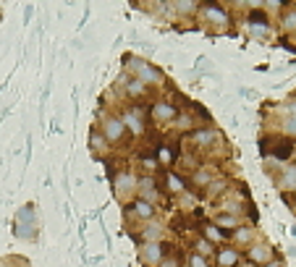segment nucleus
I'll return each instance as SVG.
<instances>
[{
    "label": "nucleus",
    "instance_id": "1",
    "mask_svg": "<svg viewBox=\"0 0 296 267\" xmlns=\"http://www.w3.org/2000/svg\"><path fill=\"white\" fill-rule=\"evenodd\" d=\"M126 63H128V71H134L136 73V79L142 81V84H163V73L157 71L155 66H150L147 60H142V58H126Z\"/></svg>",
    "mask_w": 296,
    "mask_h": 267
},
{
    "label": "nucleus",
    "instance_id": "2",
    "mask_svg": "<svg viewBox=\"0 0 296 267\" xmlns=\"http://www.w3.org/2000/svg\"><path fill=\"white\" fill-rule=\"evenodd\" d=\"M105 136V142L108 144H118L126 136V126H123V121L121 118H116V115H108V118H103V131H100Z\"/></svg>",
    "mask_w": 296,
    "mask_h": 267
},
{
    "label": "nucleus",
    "instance_id": "3",
    "mask_svg": "<svg viewBox=\"0 0 296 267\" xmlns=\"http://www.w3.org/2000/svg\"><path fill=\"white\" fill-rule=\"evenodd\" d=\"M139 260H142L144 267H157L165 260V252H163L160 244H144L139 249Z\"/></svg>",
    "mask_w": 296,
    "mask_h": 267
},
{
    "label": "nucleus",
    "instance_id": "4",
    "mask_svg": "<svg viewBox=\"0 0 296 267\" xmlns=\"http://www.w3.org/2000/svg\"><path fill=\"white\" fill-rule=\"evenodd\" d=\"M121 121H123V126H126V131H131V134H136V136L144 134V121H142L139 110H126Z\"/></svg>",
    "mask_w": 296,
    "mask_h": 267
},
{
    "label": "nucleus",
    "instance_id": "5",
    "mask_svg": "<svg viewBox=\"0 0 296 267\" xmlns=\"http://www.w3.org/2000/svg\"><path fill=\"white\" fill-rule=\"evenodd\" d=\"M249 262H254V265L273 262V249L267 244H254L252 249H249Z\"/></svg>",
    "mask_w": 296,
    "mask_h": 267
},
{
    "label": "nucleus",
    "instance_id": "6",
    "mask_svg": "<svg viewBox=\"0 0 296 267\" xmlns=\"http://www.w3.org/2000/svg\"><path fill=\"white\" fill-rule=\"evenodd\" d=\"M152 118L155 121H171L173 123V118H176V105H171V103H165V100H160V103H155L152 105Z\"/></svg>",
    "mask_w": 296,
    "mask_h": 267
},
{
    "label": "nucleus",
    "instance_id": "7",
    "mask_svg": "<svg viewBox=\"0 0 296 267\" xmlns=\"http://www.w3.org/2000/svg\"><path fill=\"white\" fill-rule=\"evenodd\" d=\"M128 189H131V191L136 189V178L131 176V173H123V176H118V181H116V194L123 199Z\"/></svg>",
    "mask_w": 296,
    "mask_h": 267
},
{
    "label": "nucleus",
    "instance_id": "8",
    "mask_svg": "<svg viewBox=\"0 0 296 267\" xmlns=\"http://www.w3.org/2000/svg\"><path fill=\"white\" fill-rule=\"evenodd\" d=\"M142 238H144V244H160V238H163V225H160V223H147Z\"/></svg>",
    "mask_w": 296,
    "mask_h": 267
},
{
    "label": "nucleus",
    "instance_id": "9",
    "mask_svg": "<svg viewBox=\"0 0 296 267\" xmlns=\"http://www.w3.org/2000/svg\"><path fill=\"white\" fill-rule=\"evenodd\" d=\"M136 189H139V194H142V202H152L157 199V191H155V181H150V178H142L139 183H136Z\"/></svg>",
    "mask_w": 296,
    "mask_h": 267
},
{
    "label": "nucleus",
    "instance_id": "10",
    "mask_svg": "<svg viewBox=\"0 0 296 267\" xmlns=\"http://www.w3.org/2000/svg\"><path fill=\"white\" fill-rule=\"evenodd\" d=\"M218 265H220V267H236V265H238V252L231 249V246L220 249V252H218Z\"/></svg>",
    "mask_w": 296,
    "mask_h": 267
},
{
    "label": "nucleus",
    "instance_id": "11",
    "mask_svg": "<svg viewBox=\"0 0 296 267\" xmlns=\"http://www.w3.org/2000/svg\"><path fill=\"white\" fill-rule=\"evenodd\" d=\"M215 139H220V134L215 131V128H202V131L194 134V144H197V147H207Z\"/></svg>",
    "mask_w": 296,
    "mask_h": 267
},
{
    "label": "nucleus",
    "instance_id": "12",
    "mask_svg": "<svg viewBox=\"0 0 296 267\" xmlns=\"http://www.w3.org/2000/svg\"><path fill=\"white\" fill-rule=\"evenodd\" d=\"M16 223H18V225H37V213H34V207L26 205V207L18 210V213H16Z\"/></svg>",
    "mask_w": 296,
    "mask_h": 267
},
{
    "label": "nucleus",
    "instance_id": "13",
    "mask_svg": "<svg viewBox=\"0 0 296 267\" xmlns=\"http://www.w3.org/2000/svg\"><path fill=\"white\" fill-rule=\"evenodd\" d=\"M205 13L210 16V21H215V24H226L228 21V16H226V11H223V8H220V5H205Z\"/></svg>",
    "mask_w": 296,
    "mask_h": 267
},
{
    "label": "nucleus",
    "instance_id": "14",
    "mask_svg": "<svg viewBox=\"0 0 296 267\" xmlns=\"http://www.w3.org/2000/svg\"><path fill=\"white\" fill-rule=\"evenodd\" d=\"M134 213L136 215H139V217H144V220H152L155 217V207L150 205V202H136V205H134Z\"/></svg>",
    "mask_w": 296,
    "mask_h": 267
},
{
    "label": "nucleus",
    "instance_id": "15",
    "mask_svg": "<svg viewBox=\"0 0 296 267\" xmlns=\"http://www.w3.org/2000/svg\"><path fill=\"white\" fill-rule=\"evenodd\" d=\"M89 144H92V150H95V152H105L108 150V142H105V136L100 134V131H92L89 134Z\"/></svg>",
    "mask_w": 296,
    "mask_h": 267
},
{
    "label": "nucleus",
    "instance_id": "16",
    "mask_svg": "<svg viewBox=\"0 0 296 267\" xmlns=\"http://www.w3.org/2000/svg\"><path fill=\"white\" fill-rule=\"evenodd\" d=\"M126 92H128V97H142L144 92H147V84H142L139 79H131L126 84Z\"/></svg>",
    "mask_w": 296,
    "mask_h": 267
},
{
    "label": "nucleus",
    "instance_id": "17",
    "mask_svg": "<svg viewBox=\"0 0 296 267\" xmlns=\"http://www.w3.org/2000/svg\"><path fill=\"white\" fill-rule=\"evenodd\" d=\"M16 236H18V238H26V241H32V238H37V225H18V223H16Z\"/></svg>",
    "mask_w": 296,
    "mask_h": 267
},
{
    "label": "nucleus",
    "instance_id": "18",
    "mask_svg": "<svg viewBox=\"0 0 296 267\" xmlns=\"http://www.w3.org/2000/svg\"><path fill=\"white\" fill-rule=\"evenodd\" d=\"M252 238H254L252 228H238V231L234 233V241L236 244H252Z\"/></svg>",
    "mask_w": 296,
    "mask_h": 267
},
{
    "label": "nucleus",
    "instance_id": "19",
    "mask_svg": "<svg viewBox=\"0 0 296 267\" xmlns=\"http://www.w3.org/2000/svg\"><path fill=\"white\" fill-rule=\"evenodd\" d=\"M281 186H283V189H296V168H289V170L283 173Z\"/></svg>",
    "mask_w": 296,
    "mask_h": 267
},
{
    "label": "nucleus",
    "instance_id": "20",
    "mask_svg": "<svg viewBox=\"0 0 296 267\" xmlns=\"http://www.w3.org/2000/svg\"><path fill=\"white\" fill-rule=\"evenodd\" d=\"M205 241H223V233H220L218 225H207L205 228Z\"/></svg>",
    "mask_w": 296,
    "mask_h": 267
},
{
    "label": "nucleus",
    "instance_id": "21",
    "mask_svg": "<svg viewBox=\"0 0 296 267\" xmlns=\"http://www.w3.org/2000/svg\"><path fill=\"white\" fill-rule=\"evenodd\" d=\"M168 186H171V191H176V194H181V191L186 189V186H183V181L176 176V173H168Z\"/></svg>",
    "mask_w": 296,
    "mask_h": 267
},
{
    "label": "nucleus",
    "instance_id": "22",
    "mask_svg": "<svg viewBox=\"0 0 296 267\" xmlns=\"http://www.w3.org/2000/svg\"><path fill=\"white\" fill-rule=\"evenodd\" d=\"M249 34H254V37H265L267 34V21L262 18L260 24H249Z\"/></svg>",
    "mask_w": 296,
    "mask_h": 267
},
{
    "label": "nucleus",
    "instance_id": "23",
    "mask_svg": "<svg viewBox=\"0 0 296 267\" xmlns=\"http://www.w3.org/2000/svg\"><path fill=\"white\" fill-rule=\"evenodd\" d=\"M191 126H194V121H191L189 113H183L178 121H176V128H178V131H186V128H191Z\"/></svg>",
    "mask_w": 296,
    "mask_h": 267
},
{
    "label": "nucleus",
    "instance_id": "24",
    "mask_svg": "<svg viewBox=\"0 0 296 267\" xmlns=\"http://www.w3.org/2000/svg\"><path fill=\"white\" fill-rule=\"evenodd\" d=\"M173 11H178V13H194V11H197V3H173Z\"/></svg>",
    "mask_w": 296,
    "mask_h": 267
},
{
    "label": "nucleus",
    "instance_id": "25",
    "mask_svg": "<svg viewBox=\"0 0 296 267\" xmlns=\"http://www.w3.org/2000/svg\"><path fill=\"white\" fill-rule=\"evenodd\" d=\"M207 189H210V191H207L210 197H215V194H223V189H226V181H218V183L212 181V183H210Z\"/></svg>",
    "mask_w": 296,
    "mask_h": 267
},
{
    "label": "nucleus",
    "instance_id": "26",
    "mask_svg": "<svg viewBox=\"0 0 296 267\" xmlns=\"http://www.w3.org/2000/svg\"><path fill=\"white\" fill-rule=\"evenodd\" d=\"M215 225H228V228H236V215L231 217V215H220L218 220H215Z\"/></svg>",
    "mask_w": 296,
    "mask_h": 267
},
{
    "label": "nucleus",
    "instance_id": "27",
    "mask_svg": "<svg viewBox=\"0 0 296 267\" xmlns=\"http://www.w3.org/2000/svg\"><path fill=\"white\" fill-rule=\"evenodd\" d=\"M197 252H199V257H207V254H212V246H210V241H197Z\"/></svg>",
    "mask_w": 296,
    "mask_h": 267
},
{
    "label": "nucleus",
    "instance_id": "28",
    "mask_svg": "<svg viewBox=\"0 0 296 267\" xmlns=\"http://www.w3.org/2000/svg\"><path fill=\"white\" fill-rule=\"evenodd\" d=\"M283 131H286V134H296V115H294V118H286Z\"/></svg>",
    "mask_w": 296,
    "mask_h": 267
},
{
    "label": "nucleus",
    "instance_id": "29",
    "mask_svg": "<svg viewBox=\"0 0 296 267\" xmlns=\"http://www.w3.org/2000/svg\"><path fill=\"white\" fill-rule=\"evenodd\" d=\"M189 265H191V267H207L205 257H199V254H191V257H189Z\"/></svg>",
    "mask_w": 296,
    "mask_h": 267
},
{
    "label": "nucleus",
    "instance_id": "30",
    "mask_svg": "<svg viewBox=\"0 0 296 267\" xmlns=\"http://www.w3.org/2000/svg\"><path fill=\"white\" fill-rule=\"evenodd\" d=\"M157 267H178V262H176L173 257H165V260H163L160 265H157Z\"/></svg>",
    "mask_w": 296,
    "mask_h": 267
},
{
    "label": "nucleus",
    "instance_id": "31",
    "mask_svg": "<svg viewBox=\"0 0 296 267\" xmlns=\"http://www.w3.org/2000/svg\"><path fill=\"white\" fill-rule=\"evenodd\" d=\"M194 181H197V183H207V181H210V176H207L205 170H199L197 176H194Z\"/></svg>",
    "mask_w": 296,
    "mask_h": 267
},
{
    "label": "nucleus",
    "instance_id": "32",
    "mask_svg": "<svg viewBox=\"0 0 296 267\" xmlns=\"http://www.w3.org/2000/svg\"><path fill=\"white\" fill-rule=\"evenodd\" d=\"M286 26H289V29H294V26H296V13L286 16Z\"/></svg>",
    "mask_w": 296,
    "mask_h": 267
},
{
    "label": "nucleus",
    "instance_id": "33",
    "mask_svg": "<svg viewBox=\"0 0 296 267\" xmlns=\"http://www.w3.org/2000/svg\"><path fill=\"white\" fill-rule=\"evenodd\" d=\"M0 267H18L13 260H5V262H0Z\"/></svg>",
    "mask_w": 296,
    "mask_h": 267
},
{
    "label": "nucleus",
    "instance_id": "34",
    "mask_svg": "<svg viewBox=\"0 0 296 267\" xmlns=\"http://www.w3.org/2000/svg\"><path fill=\"white\" fill-rule=\"evenodd\" d=\"M265 267H281V262H267Z\"/></svg>",
    "mask_w": 296,
    "mask_h": 267
},
{
    "label": "nucleus",
    "instance_id": "35",
    "mask_svg": "<svg viewBox=\"0 0 296 267\" xmlns=\"http://www.w3.org/2000/svg\"><path fill=\"white\" fill-rule=\"evenodd\" d=\"M241 267H257V265H254V262H244Z\"/></svg>",
    "mask_w": 296,
    "mask_h": 267
}]
</instances>
